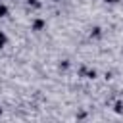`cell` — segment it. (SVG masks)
Listing matches in <instances>:
<instances>
[{
	"label": "cell",
	"mask_w": 123,
	"mask_h": 123,
	"mask_svg": "<svg viewBox=\"0 0 123 123\" xmlns=\"http://www.w3.org/2000/svg\"><path fill=\"white\" fill-rule=\"evenodd\" d=\"M42 27H44V21H42V19H35V23H33V29H35V31H40Z\"/></svg>",
	"instance_id": "1"
},
{
	"label": "cell",
	"mask_w": 123,
	"mask_h": 123,
	"mask_svg": "<svg viewBox=\"0 0 123 123\" xmlns=\"http://www.w3.org/2000/svg\"><path fill=\"white\" fill-rule=\"evenodd\" d=\"M6 15H8V6L0 4V17H6Z\"/></svg>",
	"instance_id": "2"
},
{
	"label": "cell",
	"mask_w": 123,
	"mask_h": 123,
	"mask_svg": "<svg viewBox=\"0 0 123 123\" xmlns=\"http://www.w3.org/2000/svg\"><path fill=\"white\" fill-rule=\"evenodd\" d=\"M6 42H8V37L0 31V48H2V46H6Z\"/></svg>",
	"instance_id": "3"
},
{
	"label": "cell",
	"mask_w": 123,
	"mask_h": 123,
	"mask_svg": "<svg viewBox=\"0 0 123 123\" xmlns=\"http://www.w3.org/2000/svg\"><path fill=\"white\" fill-rule=\"evenodd\" d=\"M106 2H111V4H113V2H117V0H106Z\"/></svg>",
	"instance_id": "4"
},
{
	"label": "cell",
	"mask_w": 123,
	"mask_h": 123,
	"mask_svg": "<svg viewBox=\"0 0 123 123\" xmlns=\"http://www.w3.org/2000/svg\"><path fill=\"white\" fill-rule=\"evenodd\" d=\"M56 2H60V0H56Z\"/></svg>",
	"instance_id": "5"
}]
</instances>
